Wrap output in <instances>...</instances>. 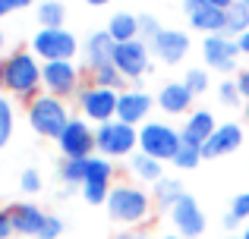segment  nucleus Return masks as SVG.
<instances>
[{"instance_id":"nucleus-1","label":"nucleus","mask_w":249,"mask_h":239,"mask_svg":"<svg viewBox=\"0 0 249 239\" xmlns=\"http://www.w3.org/2000/svg\"><path fill=\"white\" fill-rule=\"evenodd\" d=\"M29 123L35 132L60 139L63 129L70 126V117H67V107H63V101L57 95H38L29 104Z\"/></svg>"},{"instance_id":"nucleus-2","label":"nucleus","mask_w":249,"mask_h":239,"mask_svg":"<svg viewBox=\"0 0 249 239\" xmlns=\"http://www.w3.org/2000/svg\"><path fill=\"white\" fill-rule=\"evenodd\" d=\"M107 211L120 223H139L148 214V195L142 189H133V186H117L107 195Z\"/></svg>"},{"instance_id":"nucleus-3","label":"nucleus","mask_w":249,"mask_h":239,"mask_svg":"<svg viewBox=\"0 0 249 239\" xmlns=\"http://www.w3.org/2000/svg\"><path fill=\"white\" fill-rule=\"evenodd\" d=\"M180 142H183V135H177L164 123H145V126L139 129L142 154H148V158H155V160H167V158L174 160L177 151H180Z\"/></svg>"},{"instance_id":"nucleus-4","label":"nucleus","mask_w":249,"mask_h":239,"mask_svg":"<svg viewBox=\"0 0 249 239\" xmlns=\"http://www.w3.org/2000/svg\"><path fill=\"white\" fill-rule=\"evenodd\" d=\"M41 82V66L35 63L32 54H13L6 60V88L16 95H29Z\"/></svg>"},{"instance_id":"nucleus-5","label":"nucleus","mask_w":249,"mask_h":239,"mask_svg":"<svg viewBox=\"0 0 249 239\" xmlns=\"http://www.w3.org/2000/svg\"><path fill=\"white\" fill-rule=\"evenodd\" d=\"M136 145H139V132H136L133 126H126V123H120V120L101 123V129H98V148H101L104 154H110V158L129 154Z\"/></svg>"},{"instance_id":"nucleus-6","label":"nucleus","mask_w":249,"mask_h":239,"mask_svg":"<svg viewBox=\"0 0 249 239\" xmlns=\"http://www.w3.org/2000/svg\"><path fill=\"white\" fill-rule=\"evenodd\" d=\"M32 48H35V54L41 57V60L54 63V60H70L76 50V41L70 32L63 29H41L35 38H32Z\"/></svg>"},{"instance_id":"nucleus-7","label":"nucleus","mask_w":249,"mask_h":239,"mask_svg":"<svg viewBox=\"0 0 249 239\" xmlns=\"http://www.w3.org/2000/svg\"><path fill=\"white\" fill-rule=\"evenodd\" d=\"M79 104L85 111V117L98 120V123H110V117H117V104H120V95L114 88H85L79 92Z\"/></svg>"},{"instance_id":"nucleus-8","label":"nucleus","mask_w":249,"mask_h":239,"mask_svg":"<svg viewBox=\"0 0 249 239\" xmlns=\"http://www.w3.org/2000/svg\"><path fill=\"white\" fill-rule=\"evenodd\" d=\"M57 142H60V151L67 158H89L91 148H98V135L79 120H70V126L63 129V135Z\"/></svg>"},{"instance_id":"nucleus-9","label":"nucleus","mask_w":249,"mask_h":239,"mask_svg":"<svg viewBox=\"0 0 249 239\" xmlns=\"http://www.w3.org/2000/svg\"><path fill=\"white\" fill-rule=\"evenodd\" d=\"M183 10L189 13V22L202 32L218 35L221 29H227V10H218L208 0H183Z\"/></svg>"},{"instance_id":"nucleus-10","label":"nucleus","mask_w":249,"mask_h":239,"mask_svg":"<svg viewBox=\"0 0 249 239\" xmlns=\"http://www.w3.org/2000/svg\"><path fill=\"white\" fill-rule=\"evenodd\" d=\"M114 66L120 69V76H123V79H139V76L148 69V50H145V44H142V41H126V44H117Z\"/></svg>"},{"instance_id":"nucleus-11","label":"nucleus","mask_w":249,"mask_h":239,"mask_svg":"<svg viewBox=\"0 0 249 239\" xmlns=\"http://www.w3.org/2000/svg\"><path fill=\"white\" fill-rule=\"evenodd\" d=\"M110 173H114V167H110L104 158H89V170H85V179H82V192H85V198H89L91 205H101L104 198L110 195L107 192Z\"/></svg>"},{"instance_id":"nucleus-12","label":"nucleus","mask_w":249,"mask_h":239,"mask_svg":"<svg viewBox=\"0 0 249 239\" xmlns=\"http://www.w3.org/2000/svg\"><path fill=\"white\" fill-rule=\"evenodd\" d=\"M170 211H174V223L183 236H199L205 230V214L199 211V202L193 195H183Z\"/></svg>"},{"instance_id":"nucleus-13","label":"nucleus","mask_w":249,"mask_h":239,"mask_svg":"<svg viewBox=\"0 0 249 239\" xmlns=\"http://www.w3.org/2000/svg\"><path fill=\"white\" fill-rule=\"evenodd\" d=\"M41 82L51 88V95H67L76 88V66L70 60H54L41 66Z\"/></svg>"},{"instance_id":"nucleus-14","label":"nucleus","mask_w":249,"mask_h":239,"mask_svg":"<svg viewBox=\"0 0 249 239\" xmlns=\"http://www.w3.org/2000/svg\"><path fill=\"white\" fill-rule=\"evenodd\" d=\"M243 142V129L237 123H224L212 132V139L202 145V158H221V154H231L233 148H240Z\"/></svg>"},{"instance_id":"nucleus-15","label":"nucleus","mask_w":249,"mask_h":239,"mask_svg":"<svg viewBox=\"0 0 249 239\" xmlns=\"http://www.w3.org/2000/svg\"><path fill=\"white\" fill-rule=\"evenodd\" d=\"M237 54H240V41H231L224 35H212L205 38V63H212L214 69H233L237 66Z\"/></svg>"},{"instance_id":"nucleus-16","label":"nucleus","mask_w":249,"mask_h":239,"mask_svg":"<svg viewBox=\"0 0 249 239\" xmlns=\"http://www.w3.org/2000/svg\"><path fill=\"white\" fill-rule=\"evenodd\" d=\"M48 221L44 211H38L35 205H13L10 208V223H13V233H22V236H38Z\"/></svg>"},{"instance_id":"nucleus-17","label":"nucleus","mask_w":249,"mask_h":239,"mask_svg":"<svg viewBox=\"0 0 249 239\" xmlns=\"http://www.w3.org/2000/svg\"><path fill=\"white\" fill-rule=\"evenodd\" d=\"M152 44H155V54L164 63H180L189 50V38L183 35V32H161Z\"/></svg>"},{"instance_id":"nucleus-18","label":"nucleus","mask_w":249,"mask_h":239,"mask_svg":"<svg viewBox=\"0 0 249 239\" xmlns=\"http://www.w3.org/2000/svg\"><path fill=\"white\" fill-rule=\"evenodd\" d=\"M148 107H152V98L145 92H126V95H120V104H117V120L133 126V123H139L148 113Z\"/></svg>"},{"instance_id":"nucleus-19","label":"nucleus","mask_w":249,"mask_h":239,"mask_svg":"<svg viewBox=\"0 0 249 239\" xmlns=\"http://www.w3.org/2000/svg\"><path fill=\"white\" fill-rule=\"evenodd\" d=\"M85 54H89L91 69L110 66V63H114V54H117V41L110 38V32H98V35L89 38V48H85Z\"/></svg>"},{"instance_id":"nucleus-20","label":"nucleus","mask_w":249,"mask_h":239,"mask_svg":"<svg viewBox=\"0 0 249 239\" xmlns=\"http://www.w3.org/2000/svg\"><path fill=\"white\" fill-rule=\"evenodd\" d=\"M218 129V123H214V117L208 111H199V113H193L186 123V129H183V142H189V145H205L208 139H212V132Z\"/></svg>"},{"instance_id":"nucleus-21","label":"nucleus","mask_w":249,"mask_h":239,"mask_svg":"<svg viewBox=\"0 0 249 239\" xmlns=\"http://www.w3.org/2000/svg\"><path fill=\"white\" fill-rule=\"evenodd\" d=\"M189 101H193V92L186 88V82H174V85L161 88V95H158V104L167 113H183L189 107Z\"/></svg>"},{"instance_id":"nucleus-22","label":"nucleus","mask_w":249,"mask_h":239,"mask_svg":"<svg viewBox=\"0 0 249 239\" xmlns=\"http://www.w3.org/2000/svg\"><path fill=\"white\" fill-rule=\"evenodd\" d=\"M110 38H114L117 44H126V41H136V35H139V19L129 16V13H117L114 19H110Z\"/></svg>"},{"instance_id":"nucleus-23","label":"nucleus","mask_w":249,"mask_h":239,"mask_svg":"<svg viewBox=\"0 0 249 239\" xmlns=\"http://www.w3.org/2000/svg\"><path fill=\"white\" fill-rule=\"evenodd\" d=\"M183 195H186V192H183V186L174 183V179H158V183H155V198H158L161 205H167V208H174Z\"/></svg>"},{"instance_id":"nucleus-24","label":"nucleus","mask_w":249,"mask_h":239,"mask_svg":"<svg viewBox=\"0 0 249 239\" xmlns=\"http://www.w3.org/2000/svg\"><path fill=\"white\" fill-rule=\"evenodd\" d=\"M133 170L139 173L142 179H155V183L161 179V164L155 158H148V154H142V151L133 158Z\"/></svg>"},{"instance_id":"nucleus-25","label":"nucleus","mask_w":249,"mask_h":239,"mask_svg":"<svg viewBox=\"0 0 249 239\" xmlns=\"http://www.w3.org/2000/svg\"><path fill=\"white\" fill-rule=\"evenodd\" d=\"M246 29H249V6H243L237 0V3L227 10V32H243L246 35Z\"/></svg>"},{"instance_id":"nucleus-26","label":"nucleus","mask_w":249,"mask_h":239,"mask_svg":"<svg viewBox=\"0 0 249 239\" xmlns=\"http://www.w3.org/2000/svg\"><path fill=\"white\" fill-rule=\"evenodd\" d=\"M85 170H89V158H67V164H63L60 173H63L67 183H82Z\"/></svg>"},{"instance_id":"nucleus-27","label":"nucleus","mask_w":249,"mask_h":239,"mask_svg":"<svg viewBox=\"0 0 249 239\" xmlns=\"http://www.w3.org/2000/svg\"><path fill=\"white\" fill-rule=\"evenodd\" d=\"M202 160V148L199 145H189V142H180V151H177V158H174V164L177 167H196Z\"/></svg>"},{"instance_id":"nucleus-28","label":"nucleus","mask_w":249,"mask_h":239,"mask_svg":"<svg viewBox=\"0 0 249 239\" xmlns=\"http://www.w3.org/2000/svg\"><path fill=\"white\" fill-rule=\"evenodd\" d=\"M38 16H41V22H44V29H60V22H63V6L60 3H41V10H38Z\"/></svg>"},{"instance_id":"nucleus-29","label":"nucleus","mask_w":249,"mask_h":239,"mask_svg":"<svg viewBox=\"0 0 249 239\" xmlns=\"http://www.w3.org/2000/svg\"><path fill=\"white\" fill-rule=\"evenodd\" d=\"M10 135H13V104L0 98V148L10 142Z\"/></svg>"},{"instance_id":"nucleus-30","label":"nucleus","mask_w":249,"mask_h":239,"mask_svg":"<svg viewBox=\"0 0 249 239\" xmlns=\"http://www.w3.org/2000/svg\"><path fill=\"white\" fill-rule=\"evenodd\" d=\"M95 82L101 88H117L123 82V76H120V69L110 63V66H101V69H95Z\"/></svg>"},{"instance_id":"nucleus-31","label":"nucleus","mask_w":249,"mask_h":239,"mask_svg":"<svg viewBox=\"0 0 249 239\" xmlns=\"http://www.w3.org/2000/svg\"><path fill=\"white\" fill-rule=\"evenodd\" d=\"M186 88H189V92H205V88H208V76H205V69H189V73H186Z\"/></svg>"},{"instance_id":"nucleus-32","label":"nucleus","mask_w":249,"mask_h":239,"mask_svg":"<svg viewBox=\"0 0 249 239\" xmlns=\"http://www.w3.org/2000/svg\"><path fill=\"white\" fill-rule=\"evenodd\" d=\"M231 217H233V221H246V217H249V192H246V195H237V198H233Z\"/></svg>"},{"instance_id":"nucleus-33","label":"nucleus","mask_w":249,"mask_h":239,"mask_svg":"<svg viewBox=\"0 0 249 239\" xmlns=\"http://www.w3.org/2000/svg\"><path fill=\"white\" fill-rule=\"evenodd\" d=\"M161 32H164V29H161L152 16H139V35H145V38H152V41H155Z\"/></svg>"},{"instance_id":"nucleus-34","label":"nucleus","mask_w":249,"mask_h":239,"mask_svg":"<svg viewBox=\"0 0 249 239\" xmlns=\"http://www.w3.org/2000/svg\"><path fill=\"white\" fill-rule=\"evenodd\" d=\"M60 233H63V223L57 221V217L48 214V221H44V227H41V233H38V239H57Z\"/></svg>"},{"instance_id":"nucleus-35","label":"nucleus","mask_w":249,"mask_h":239,"mask_svg":"<svg viewBox=\"0 0 249 239\" xmlns=\"http://www.w3.org/2000/svg\"><path fill=\"white\" fill-rule=\"evenodd\" d=\"M240 85H233V82H224V85H221V101H224V104H237L240 101Z\"/></svg>"},{"instance_id":"nucleus-36","label":"nucleus","mask_w":249,"mask_h":239,"mask_svg":"<svg viewBox=\"0 0 249 239\" xmlns=\"http://www.w3.org/2000/svg\"><path fill=\"white\" fill-rule=\"evenodd\" d=\"M22 189L25 192H38V189H41V176H38L35 170H25L22 173Z\"/></svg>"},{"instance_id":"nucleus-37","label":"nucleus","mask_w":249,"mask_h":239,"mask_svg":"<svg viewBox=\"0 0 249 239\" xmlns=\"http://www.w3.org/2000/svg\"><path fill=\"white\" fill-rule=\"evenodd\" d=\"M32 0H0V16L3 13H13V10H19V6H29Z\"/></svg>"},{"instance_id":"nucleus-38","label":"nucleus","mask_w":249,"mask_h":239,"mask_svg":"<svg viewBox=\"0 0 249 239\" xmlns=\"http://www.w3.org/2000/svg\"><path fill=\"white\" fill-rule=\"evenodd\" d=\"M13 223H10V211H0V239H10Z\"/></svg>"},{"instance_id":"nucleus-39","label":"nucleus","mask_w":249,"mask_h":239,"mask_svg":"<svg viewBox=\"0 0 249 239\" xmlns=\"http://www.w3.org/2000/svg\"><path fill=\"white\" fill-rule=\"evenodd\" d=\"M237 85H240V92H243L246 98H249V69H246L243 76H240V82H237Z\"/></svg>"},{"instance_id":"nucleus-40","label":"nucleus","mask_w":249,"mask_h":239,"mask_svg":"<svg viewBox=\"0 0 249 239\" xmlns=\"http://www.w3.org/2000/svg\"><path fill=\"white\" fill-rule=\"evenodd\" d=\"M208 3H214V6H218V10H231V6L237 3V0H208Z\"/></svg>"},{"instance_id":"nucleus-41","label":"nucleus","mask_w":249,"mask_h":239,"mask_svg":"<svg viewBox=\"0 0 249 239\" xmlns=\"http://www.w3.org/2000/svg\"><path fill=\"white\" fill-rule=\"evenodd\" d=\"M240 50H246V54H249V32H246L243 38H240Z\"/></svg>"},{"instance_id":"nucleus-42","label":"nucleus","mask_w":249,"mask_h":239,"mask_svg":"<svg viewBox=\"0 0 249 239\" xmlns=\"http://www.w3.org/2000/svg\"><path fill=\"white\" fill-rule=\"evenodd\" d=\"M6 85V63H0V88Z\"/></svg>"},{"instance_id":"nucleus-43","label":"nucleus","mask_w":249,"mask_h":239,"mask_svg":"<svg viewBox=\"0 0 249 239\" xmlns=\"http://www.w3.org/2000/svg\"><path fill=\"white\" fill-rule=\"evenodd\" d=\"M117 239H142V236H136V233H120Z\"/></svg>"},{"instance_id":"nucleus-44","label":"nucleus","mask_w":249,"mask_h":239,"mask_svg":"<svg viewBox=\"0 0 249 239\" xmlns=\"http://www.w3.org/2000/svg\"><path fill=\"white\" fill-rule=\"evenodd\" d=\"M89 3H95V6H104V3H107V0H89Z\"/></svg>"},{"instance_id":"nucleus-45","label":"nucleus","mask_w":249,"mask_h":239,"mask_svg":"<svg viewBox=\"0 0 249 239\" xmlns=\"http://www.w3.org/2000/svg\"><path fill=\"white\" fill-rule=\"evenodd\" d=\"M240 239H249V223H246V230H243V236H240Z\"/></svg>"},{"instance_id":"nucleus-46","label":"nucleus","mask_w":249,"mask_h":239,"mask_svg":"<svg viewBox=\"0 0 249 239\" xmlns=\"http://www.w3.org/2000/svg\"><path fill=\"white\" fill-rule=\"evenodd\" d=\"M0 48H3V32H0Z\"/></svg>"},{"instance_id":"nucleus-47","label":"nucleus","mask_w":249,"mask_h":239,"mask_svg":"<svg viewBox=\"0 0 249 239\" xmlns=\"http://www.w3.org/2000/svg\"><path fill=\"white\" fill-rule=\"evenodd\" d=\"M240 3H243V6H249V0H240Z\"/></svg>"},{"instance_id":"nucleus-48","label":"nucleus","mask_w":249,"mask_h":239,"mask_svg":"<svg viewBox=\"0 0 249 239\" xmlns=\"http://www.w3.org/2000/svg\"><path fill=\"white\" fill-rule=\"evenodd\" d=\"M164 239H180V236H164Z\"/></svg>"},{"instance_id":"nucleus-49","label":"nucleus","mask_w":249,"mask_h":239,"mask_svg":"<svg viewBox=\"0 0 249 239\" xmlns=\"http://www.w3.org/2000/svg\"><path fill=\"white\" fill-rule=\"evenodd\" d=\"M246 117H249V107H246Z\"/></svg>"},{"instance_id":"nucleus-50","label":"nucleus","mask_w":249,"mask_h":239,"mask_svg":"<svg viewBox=\"0 0 249 239\" xmlns=\"http://www.w3.org/2000/svg\"><path fill=\"white\" fill-rule=\"evenodd\" d=\"M231 239H233V236H231Z\"/></svg>"}]
</instances>
